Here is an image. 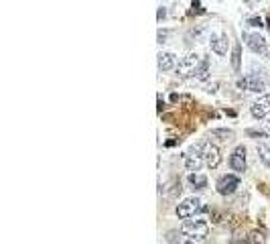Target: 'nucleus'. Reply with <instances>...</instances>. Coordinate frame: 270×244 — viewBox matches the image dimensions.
<instances>
[{"mask_svg":"<svg viewBox=\"0 0 270 244\" xmlns=\"http://www.w3.org/2000/svg\"><path fill=\"white\" fill-rule=\"evenodd\" d=\"M181 232L193 240H205L207 232H209V226L205 220H185L181 224Z\"/></svg>","mask_w":270,"mask_h":244,"instance_id":"f257e3e1","label":"nucleus"},{"mask_svg":"<svg viewBox=\"0 0 270 244\" xmlns=\"http://www.w3.org/2000/svg\"><path fill=\"white\" fill-rule=\"evenodd\" d=\"M242 39L246 41V45H248L250 51H254L256 55H264V57H268V55H270L268 41H266L260 33H244V35H242Z\"/></svg>","mask_w":270,"mask_h":244,"instance_id":"f03ea898","label":"nucleus"},{"mask_svg":"<svg viewBox=\"0 0 270 244\" xmlns=\"http://www.w3.org/2000/svg\"><path fill=\"white\" fill-rule=\"evenodd\" d=\"M238 88L248 90V92H256V94H264V90L268 88V82H266L262 75L252 73V75L240 77V79H238Z\"/></svg>","mask_w":270,"mask_h":244,"instance_id":"7ed1b4c3","label":"nucleus"},{"mask_svg":"<svg viewBox=\"0 0 270 244\" xmlns=\"http://www.w3.org/2000/svg\"><path fill=\"white\" fill-rule=\"evenodd\" d=\"M199 63H201V59H199V55H197V53H189V55H185V57L179 61V65H177V75H179V77L195 75V73H197Z\"/></svg>","mask_w":270,"mask_h":244,"instance_id":"20e7f679","label":"nucleus"},{"mask_svg":"<svg viewBox=\"0 0 270 244\" xmlns=\"http://www.w3.org/2000/svg\"><path fill=\"white\" fill-rule=\"evenodd\" d=\"M203 210V206H201V202L197 200V198H187V200H183L179 206H177V216L181 218V220H191L195 214H199Z\"/></svg>","mask_w":270,"mask_h":244,"instance_id":"39448f33","label":"nucleus"},{"mask_svg":"<svg viewBox=\"0 0 270 244\" xmlns=\"http://www.w3.org/2000/svg\"><path fill=\"white\" fill-rule=\"evenodd\" d=\"M201 151H203V161H205V165L209 169H218L222 165V153H220V149L215 144L203 142L201 144Z\"/></svg>","mask_w":270,"mask_h":244,"instance_id":"423d86ee","label":"nucleus"},{"mask_svg":"<svg viewBox=\"0 0 270 244\" xmlns=\"http://www.w3.org/2000/svg\"><path fill=\"white\" fill-rule=\"evenodd\" d=\"M240 187V177L234 175V173H228V175H222L215 183V189H218L220 195H232L236 193V189Z\"/></svg>","mask_w":270,"mask_h":244,"instance_id":"0eeeda50","label":"nucleus"},{"mask_svg":"<svg viewBox=\"0 0 270 244\" xmlns=\"http://www.w3.org/2000/svg\"><path fill=\"white\" fill-rule=\"evenodd\" d=\"M183 159H185V167H187L191 173H197V171L201 169V165L205 163V161H203V151L199 149V146H193V149H189V151L183 155Z\"/></svg>","mask_w":270,"mask_h":244,"instance_id":"6e6552de","label":"nucleus"},{"mask_svg":"<svg viewBox=\"0 0 270 244\" xmlns=\"http://www.w3.org/2000/svg\"><path fill=\"white\" fill-rule=\"evenodd\" d=\"M250 112H252V116H254V118H258V120H262V118L270 116V94L260 96L258 100L252 104Z\"/></svg>","mask_w":270,"mask_h":244,"instance_id":"1a4fd4ad","label":"nucleus"},{"mask_svg":"<svg viewBox=\"0 0 270 244\" xmlns=\"http://www.w3.org/2000/svg\"><path fill=\"white\" fill-rule=\"evenodd\" d=\"M230 167L236 173H244L246 171V149L244 146H236L232 157H230Z\"/></svg>","mask_w":270,"mask_h":244,"instance_id":"9d476101","label":"nucleus"},{"mask_svg":"<svg viewBox=\"0 0 270 244\" xmlns=\"http://www.w3.org/2000/svg\"><path fill=\"white\" fill-rule=\"evenodd\" d=\"M177 67V55L171 51H160L158 53V71H171Z\"/></svg>","mask_w":270,"mask_h":244,"instance_id":"9b49d317","label":"nucleus"},{"mask_svg":"<svg viewBox=\"0 0 270 244\" xmlns=\"http://www.w3.org/2000/svg\"><path fill=\"white\" fill-rule=\"evenodd\" d=\"M209 45H211V51L215 55H226L228 53V37L226 35H211Z\"/></svg>","mask_w":270,"mask_h":244,"instance_id":"f8f14e48","label":"nucleus"},{"mask_svg":"<svg viewBox=\"0 0 270 244\" xmlns=\"http://www.w3.org/2000/svg\"><path fill=\"white\" fill-rule=\"evenodd\" d=\"M256 151H258V159H260L266 167H270V142H268V140L258 142V144H256Z\"/></svg>","mask_w":270,"mask_h":244,"instance_id":"ddd939ff","label":"nucleus"},{"mask_svg":"<svg viewBox=\"0 0 270 244\" xmlns=\"http://www.w3.org/2000/svg\"><path fill=\"white\" fill-rule=\"evenodd\" d=\"M232 69L236 71V73H240V69H242V47L236 43L234 45V49H232Z\"/></svg>","mask_w":270,"mask_h":244,"instance_id":"4468645a","label":"nucleus"},{"mask_svg":"<svg viewBox=\"0 0 270 244\" xmlns=\"http://www.w3.org/2000/svg\"><path fill=\"white\" fill-rule=\"evenodd\" d=\"M187 181L193 185V189H203L205 185H207V177L203 175V173H189V177H187Z\"/></svg>","mask_w":270,"mask_h":244,"instance_id":"2eb2a0df","label":"nucleus"},{"mask_svg":"<svg viewBox=\"0 0 270 244\" xmlns=\"http://www.w3.org/2000/svg\"><path fill=\"white\" fill-rule=\"evenodd\" d=\"M195 77H197L199 82H205V79L209 77V59H201V63H199V67H197Z\"/></svg>","mask_w":270,"mask_h":244,"instance_id":"dca6fc26","label":"nucleus"},{"mask_svg":"<svg viewBox=\"0 0 270 244\" xmlns=\"http://www.w3.org/2000/svg\"><path fill=\"white\" fill-rule=\"evenodd\" d=\"M211 136H213V138H220V140L226 142V140H232V138H234V132H232V130H226V128H213V130H211Z\"/></svg>","mask_w":270,"mask_h":244,"instance_id":"f3484780","label":"nucleus"},{"mask_svg":"<svg viewBox=\"0 0 270 244\" xmlns=\"http://www.w3.org/2000/svg\"><path fill=\"white\" fill-rule=\"evenodd\" d=\"M248 242L250 244H264L266 242V234L260 232V230H254V232L248 234Z\"/></svg>","mask_w":270,"mask_h":244,"instance_id":"a211bd4d","label":"nucleus"},{"mask_svg":"<svg viewBox=\"0 0 270 244\" xmlns=\"http://www.w3.org/2000/svg\"><path fill=\"white\" fill-rule=\"evenodd\" d=\"M248 25H252V27H264V25H262V19H258V17L248 19Z\"/></svg>","mask_w":270,"mask_h":244,"instance_id":"6ab92c4d","label":"nucleus"},{"mask_svg":"<svg viewBox=\"0 0 270 244\" xmlns=\"http://www.w3.org/2000/svg\"><path fill=\"white\" fill-rule=\"evenodd\" d=\"M165 17H167V11H165V7H160V9H158V15H156V19H158V21H163Z\"/></svg>","mask_w":270,"mask_h":244,"instance_id":"aec40b11","label":"nucleus"},{"mask_svg":"<svg viewBox=\"0 0 270 244\" xmlns=\"http://www.w3.org/2000/svg\"><path fill=\"white\" fill-rule=\"evenodd\" d=\"M193 13H203V9H201L197 3H193Z\"/></svg>","mask_w":270,"mask_h":244,"instance_id":"412c9836","label":"nucleus"},{"mask_svg":"<svg viewBox=\"0 0 270 244\" xmlns=\"http://www.w3.org/2000/svg\"><path fill=\"white\" fill-rule=\"evenodd\" d=\"M175 236H177V232H169V236H167V238H169V242H175V240H177Z\"/></svg>","mask_w":270,"mask_h":244,"instance_id":"4be33fe9","label":"nucleus"},{"mask_svg":"<svg viewBox=\"0 0 270 244\" xmlns=\"http://www.w3.org/2000/svg\"><path fill=\"white\" fill-rule=\"evenodd\" d=\"M266 23H268V25H266V27H268V31H270V17H268V19H266Z\"/></svg>","mask_w":270,"mask_h":244,"instance_id":"5701e85b","label":"nucleus"},{"mask_svg":"<svg viewBox=\"0 0 270 244\" xmlns=\"http://www.w3.org/2000/svg\"><path fill=\"white\" fill-rule=\"evenodd\" d=\"M185 244H193V242H185Z\"/></svg>","mask_w":270,"mask_h":244,"instance_id":"b1692460","label":"nucleus"},{"mask_svg":"<svg viewBox=\"0 0 270 244\" xmlns=\"http://www.w3.org/2000/svg\"><path fill=\"white\" fill-rule=\"evenodd\" d=\"M244 3H250V0H244Z\"/></svg>","mask_w":270,"mask_h":244,"instance_id":"393cba45","label":"nucleus"}]
</instances>
